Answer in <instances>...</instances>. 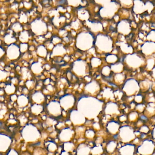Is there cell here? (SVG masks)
Listing matches in <instances>:
<instances>
[{
    "label": "cell",
    "instance_id": "cell-23",
    "mask_svg": "<svg viewBox=\"0 0 155 155\" xmlns=\"http://www.w3.org/2000/svg\"><path fill=\"white\" fill-rule=\"evenodd\" d=\"M61 155H69V153L68 152H65V151H64L63 152H62L61 154Z\"/></svg>",
    "mask_w": 155,
    "mask_h": 155
},
{
    "label": "cell",
    "instance_id": "cell-11",
    "mask_svg": "<svg viewBox=\"0 0 155 155\" xmlns=\"http://www.w3.org/2000/svg\"><path fill=\"white\" fill-rule=\"evenodd\" d=\"M117 144L114 141H111L107 144L106 146V150L107 153H112L116 148Z\"/></svg>",
    "mask_w": 155,
    "mask_h": 155
},
{
    "label": "cell",
    "instance_id": "cell-14",
    "mask_svg": "<svg viewBox=\"0 0 155 155\" xmlns=\"http://www.w3.org/2000/svg\"><path fill=\"white\" fill-rule=\"evenodd\" d=\"M102 148H103L101 146H97L91 149V153L94 155H100L103 151Z\"/></svg>",
    "mask_w": 155,
    "mask_h": 155
},
{
    "label": "cell",
    "instance_id": "cell-18",
    "mask_svg": "<svg viewBox=\"0 0 155 155\" xmlns=\"http://www.w3.org/2000/svg\"><path fill=\"white\" fill-rule=\"evenodd\" d=\"M146 107V106L144 104L141 103V104H137L135 107L137 111L143 112L145 110Z\"/></svg>",
    "mask_w": 155,
    "mask_h": 155
},
{
    "label": "cell",
    "instance_id": "cell-8",
    "mask_svg": "<svg viewBox=\"0 0 155 155\" xmlns=\"http://www.w3.org/2000/svg\"><path fill=\"white\" fill-rule=\"evenodd\" d=\"M119 128V124L116 122H110L107 124V131L109 133H111L113 134H115L118 131Z\"/></svg>",
    "mask_w": 155,
    "mask_h": 155
},
{
    "label": "cell",
    "instance_id": "cell-9",
    "mask_svg": "<svg viewBox=\"0 0 155 155\" xmlns=\"http://www.w3.org/2000/svg\"><path fill=\"white\" fill-rule=\"evenodd\" d=\"M145 66L147 71H151L155 66V58L153 57H149L147 61H146Z\"/></svg>",
    "mask_w": 155,
    "mask_h": 155
},
{
    "label": "cell",
    "instance_id": "cell-3",
    "mask_svg": "<svg viewBox=\"0 0 155 155\" xmlns=\"http://www.w3.org/2000/svg\"><path fill=\"white\" fill-rule=\"evenodd\" d=\"M139 82L134 78L127 79L124 84L123 90L127 96H134L140 91Z\"/></svg>",
    "mask_w": 155,
    "mask_h": 155
},
{
    "label": "cell",
    "instance_id": "cell-10",
    "mask_svg": "<svg viewBox=\"0 0 155 155\" xmlns=\"http://www.w3.org/2000/svg\"><path fill=\"white\" fill-rule=\"evenodd\" d=\"M113 69L114 71L117 73H120L124 70V65L122 63H114L113 64Z\"/></svg>",
    "mask_w": 155,
    "mask_h": 155
},
{
    "label": "cell",
    "instance_id": "cell-21",
    "mask_svg": "<svg viewBox=\"0 0 155 155\" xmlns=\"http://www.w3.org/2000/svg\"><path fill=\"white\" fill-rule=\"evenodd\" d=\"M138 117V113L137 112H133L130 114L129 115V118L130 120H134Z\"/></svg>",
    "mask_w": 155,
    "mask_h": 155
},
{
    "label": "cell",
    "instance_id": "cell-22",
    "mask_svg": "<svg viewBox=\"0 0 155 155\" xmlns=\"http://www.w3.org/2000/svg\"><path fill=\"white\" fill-rule=\"evenodd\" d=\"M150 73H151V75L152 78L155 80V66L152 69V71H150Z\"/></svg>",
    "mask_w": 155,
    "mask_h": 155
},
{
    "label": "cell",
    "instance_id": "cell-4",
    "mask_svg": "<svg viewBox=\"0 0 155 155\" xmlns=\"http://www.w3.org/2000/svg\"><path fill=\"white\" fill-rule=\"evenodd\" d=\"M141 54L144 56L150 57L155 54V42L147 41L140 47Z\"/></svg>",
    "mask_w": 155,
    "mask_h": 155
},
{
    "label": "cell",
    "instance_id": "cell-24",
    "mask_svg": "<svg viewBox=\"0 0 155 155\" xmlns=\"http://www.w3.org/2000/svg\"></svg>",
    "mask_w": 155,
    "mask_h": 155
},
{
    "label": "cell",
    "instance_id": "cell-16",
    "mask_svg": "<svg viewBox=\"0 0 155 155\" xmlns=\"http://www.w3.org/2000/svg\"><path fill=\"white\" fill-rule=\"evenodd\" d=\"M47 148H48V150L50 151L51 153H54V151H56L57 149V146L56 144L54 143L51 142L49 143V144L47 145Z\"/></svg>",
    "mask_w": 155,
    "mask_h": 155
},
{
    "label": "cell",
    "instance_id": "cell-19",
    "mask_svg": "<svg viewBox=\"0 0 155 155\" xmlns=\"http://www.w3.org/2000/svg\"><path fill=\"white\" fill-rule=\"evenodd\" d=\"M116 80L118 81V82H123L125 78V76L123 74L121 73H117L116 74Z\"/></svg>",
    "mask_w": 155,
    "mask_h": 155
},
{
    "label": "cell",
    "instance_id": "cell-13",
    "mask_svg": "<svg viewBox=\"0 0 155 155\" xmlns=\"http://www.w3.org/2000/svg\"><path fill=\"white\" fill-rule=\"evenodd\" d=\"M139 84L140 89L147 90L150 88V86H151L150 82L148 80H144L143 81H142V82L140 83H139Z\"/></svg>",
    "mask_w": 155,
    "mask_h": 155
},
{
    "label": "cell",
    "instance_id": "cell-7",
    "mask_svg": "<svg viewBox=\"0 0 155 155\" xmlns=\"http://www.w3.org/2000/svg\"><path fill=\"white\" fill-rule=\"evenodd\" d=\"M91 148L85 144L79 145L77 148V155H89L91 153Z\"/></svg>",
    "mask_w": 155,
    "mask_h": 155
},
{
    "label": "cell",
    "instance_id": "cell-2",
    "mask_svg": "<svg viewBox=\"0 0 155 155\" xmlns=\"http://www.w3.org/2000/svg\"><path fill=\"white\" fill-rule=\"evenodd\" d=\"M143 54L137 53L127 54L124 59L125 62L129 68L138 69L145 65L146 61Z\"/></svg>",
    "mask_w": 155,
    "mask_h": 155
},
{
    "label": "cell",
    "instance_id": "cell-1",
    "mask_svg": "<svg viewBox=\"0 0 155 155\" xmlns=\"http://www.w3.org/2000/svg\"><path fill=\"white\" fill-rule=\"evenodd\" d=\"M84 103L82 101L81 105H84V107H81V113L84 116L93 118L98 114L100 111V107H96V105L100 104V101L94 98H84Z\"/></svg>",
    "mask_w": 155,
    "mask_h": 155
},
{
    "label": "cell",
    "instance_id": "cell-20",
    "mask_svg": "<svg viewBox=\"0 0 155 155\" xmlns=\"http://www.w3.org/2000/svg\"><path fill=\"white\" fill-rule=\"evenodd\" d=\"M95 133L92 130H88L85 133V136L88 138H93L94 137Z\"/></svg>",
    "mask_w": 155,
    "mask_h": 155
},
{
    "label": "cell",
    "instance_id": "cell-6",
    "mask_svg": "<svg viewBox=\"0 0 155 155\" xmlns=\"http://www.w3.org/2000/svg\"><path fill=\"white\" fill-rule=\"evenodd\" d=\"M74 114L71 116V120L73 123L75 124H83L85 121V116L82 113L78 112L77 113H74Z\"/></svg>",
    "mask_w": 155,
    "mask_h": 155
},
{
    "label": "cell",
    "instance_id": "cell-15",
    "mask_svg": "<svg viewBox=\"0 0 155 155\" xmlns=\"http://www.w3.org/2000/svg\"><path fill=\"white\" fill-rule=\"evenodd\" d=\"M134 102L137 104L143 103V97L142 95L140 94H137L134 97Z\"/></svg>",
    "mask_w": 155,
    "mask_h": 155
},
{
    "label": "cell",
    "instance_id": "cell-12",
    "mask_svg": "<svg viewBox=\"0 0 155 155\" xmlns=\"http://www.w3.org/2000/svg\"><path fill=\"white\" fill-rule=\"evenodd\" d=\"M64 145V151L68 152V153L71 152L74 147V144L71 142H65Z\"/></svg>",
    "mask_w": 155,
    "mask_h": 155
},
{
    "label": "cell",
    "instance_id": "cell-5",
    "mask_svg": "<svg viewBox=\"0 0 155 155\" xmlns=\"http://www.w3.org/2000/svg\"><path fill=\"white\" fill-rule=\"evenodd\" d=\"M74 132L69 128H66L64 129L61 131L59 134V139L61 142H70V140L73 136Z\"/></svg>",
    "mask_w": 155,
    "mask_h": 155
},
{
    "label": "cell",
    "instance_id": "cell-17",
    "mask_svg": "<svg viewBox=\"0 0 155 155\" xmlns=\"http://www.w3.org/2000/svg\"><path fill=\"white\" fill-rule=\"evenodd\" d=\"M147 41L155 42V31H152L147 35Z\"/></svg>",
    "mask_w": 155,
    "mask_h": 155
}]
</instances>
